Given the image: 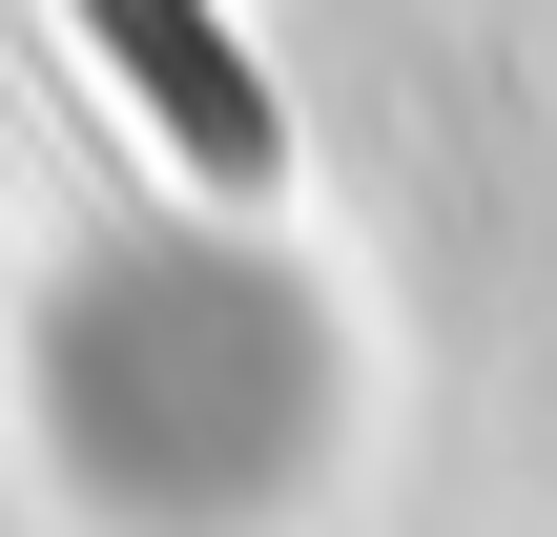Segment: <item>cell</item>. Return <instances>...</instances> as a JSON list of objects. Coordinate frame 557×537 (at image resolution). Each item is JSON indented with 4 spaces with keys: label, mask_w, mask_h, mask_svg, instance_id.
Listing matches in <instances>:
<instances>
[{
    "label": "cell",
    "mask_w": 557,
    "mask_h": 537,
    "mask_svg": "<svg viewBox=\"0 0 557 537\" xmlns=\"http://www.w3.org/2000/svg\"><path fill=\"white\" fill-rule=\"evenodd\" d=\"M83 41L124 62V103H145V124H165L207 186H248V207L289 186V103H269V62H248L207 0H83Z\"/></svg>",
    "instance_id": "6da1fadb"
}]
</instances>
